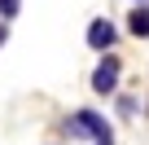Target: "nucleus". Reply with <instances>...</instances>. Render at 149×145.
Wrapping results in <instances>:
<instances>
[{"mask_svg":"<svg viewBox=\"0 0 149 145\" xmlns=\"http://www.w3.org/2000/svg\"><path fill=\"white\" fill-rule=\"evenodd\" d=\"M18 9H22V0H0V22L18 18Z\"/></svg>","mask_w":149,"mask_h":145,"instance_id":"39448f33","label":"nucleus"},{"mask_svg":"<svg viewBox=\"0 0 149 145\" xmlns=\"http://www.w3.org/2000/svg\"><path fill=\"white\" fill-rule=\"evenodd\" d=\"M136 5H149V0H136Z\"/></svg>","mask_w":149,"mask_h":145,"instance_id":"0eeeda50","label":"nucleus"},{"mask_svg":"<svg viewBox=\"0 0 149 145\" xmlns=\"http://www.w3.org/2000/svg\"><path fill=\"white\" fill-rule=\"evenodd\" d=\"M127 31H132L136 40H149V5H136V9H132V18H127Z\"/></svg>","mask_w":149,"mask_h":145,"instance_id":"20e7f679","label":"nucleus"},{"mask_svg":"<svg viewBox=\"0 0 149 145\" xmlns=\"http://www.w3.org/2000/svg\"><path fill=\"white\" fill-rule=\"evenodd\" d=\"M88 48H97V53H110V48H114V27H110V18H92V22H88Z\"/></svg>","mask_w":149,"mask_h":145,"instance_id":"7ed1b4c3","label":"nucleus"},{"mask_svg":"<svg viewBox=\"0 0 149 145\" xmlns=\"http://www.w3.org/2000/svg\"><path fill=\"white\" fill-rule=\"evenodd\" d=\"M5 40H9V22H0V48H5Z\"/></svg>","mask_w":149,"mask_h":145,"instance_id":"423d86ee","label":"nucleus"},{"mask_svg":"<svg viewBox=\"0 0 149 145\" xmlns=\"http://www.w3.org/2000/svg\"><path fill=\"white\" fill-rule=\"evenodd\" d=\"M118 70H123V66H118V57H114V53H105V57H101V66L92 70V92L110 97V92L118 88Z\"/></svg>","mask_w":149,"mask_h":145,"instance_id":"f03ea898","label":"nucleus"},{"mask_svg":"<svg viewBox=\"0 0 149 145\" xmlns=\"http://www.w3.org/2000/svg\"><path fill=\"white\" fill-rule=\"evenodd\" d=\"M66 132L70 136H92V145H114V132H110V123L97 110H74L70 123H66Z\"/></svg>","mask_w":149,"mask_h":145,"instance_id":"f257e3e1","label":"nucleus"}]
</instances>
